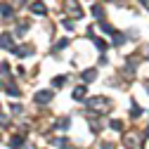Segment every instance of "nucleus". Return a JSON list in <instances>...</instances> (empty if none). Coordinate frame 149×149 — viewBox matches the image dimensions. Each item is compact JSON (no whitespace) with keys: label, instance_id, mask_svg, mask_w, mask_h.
<instances>
[{"label":"nucleus","instance_id":"39448f33","mask_svg":"<svg viewBox=\"0 0 149 149\" xmlns=\"http://www.w3.org/2000/svg\"><path fill=\"white\" fill-rule=\"evenodd\" d=\"M12 52L17 54V57H29V54L33 52V47H31V45H24V47H14Z\"/></svg>","mask_w":149,"mask_h":149},{"label":"nucleus","instance_id":"1a4fd4ad","mask_svg":"<svg viewBox=\"0 0 149 149\" xmlns=\"http://www.w3.org/2000/svg\"><path fill=\"white\" fill-rule=\"evenodd\" d=\"M95 73H97L95 69H88V71H83V81H85V83H90V81H95Z\"/></svg>","mask_w":149,"mask_h":149},{"label":"nucleus","instance_id":"423d86ee","mask_svg":"<svg viewBox=\"0 0 149 149\" xmlns=\"http://www.w3.org/2000/svg\"><path fill=\"white\" fill-rule=\"evenodd\" d=\"M31 10H33V14H45L47 12V7L40 3V0H36V3H31Z\"/></svg>","mask_w":149,"mask_h":149},{"label":"nucleus","instance_id":"ddd939ff","mask_svg":"<svg viewBox=\"0 0 149 149\" xmlns=\"http://www.w3.org/2000/svg\"><path fill=\"white\" fill-rule=\"evenodd\" d=\"M64 83H66V78H64V76H57V78L52 81V85H54V88H62Z\"/></svg>","mask_w":149,"mask_h":149},{"label":"nucleus","instance_id":"7ed1b4c3","mask_svg":"<svg viewBox=\"0 0 149 149\" xmlns=\"http://www.w3.org/2000/svg\"><path fill=\"white\" fill-rule=\"evenodd\" d=\"M0 47H5V50H14V40H12V36H10V33H3V36H0Z\"/></svg>","mask_w":149,"mask_h":149},{"label":"nucleus","instance_id":"4468645a","mask_svg":"<svg viewBox=\"0 0 149 149\" xmlns=\"http://www.w3.org/2000/svg\"><path fill=\"white\" fill-rule=\"evenodd\" d=\"M114 43H116V45H123V43H125L123 33H114Z\"/></svg>","mask_w":149,"mask_h":149},{"label":"nucleus","instance_id":"f257e3e1","mask_svg":"<svg viewBox=\"0 0 149 149\" xmlns=\"http://www.w3.org/2000/svg\"><path fill=\"white\" fill-rule=\"evenodd\" d=\"M64 10L73 17V19H81L83 17V7L78 5V0H64Z\"/></svg>","mask_w":149,"mask_h":149},{"label":"nucleus","instance_id":"f3484780","mask_svg":"<svg viewBox=\"0 0 149 149\" xmlns=\"http://www.w3.org/2000/svg\"><path fill=\"white\" fill-rule=\"evenodd\" d=\"M109 125H111V128H114V130H121V128H123V123H121V121H116V118H114V121H111Z\"/></svg>","mask_w":149,"mask_h":149},{"label":"nucleus","instance_id":"a211bd4d","mask_svg":"<svg viewBox=\"0 0 149 149\" xmlns=\"http://www.w3.org/2000/svg\"><path fill=\"white\" fill-rule=\"evenodd\" d=\"M66 45H69V40H66V38H62V40H57V45H54V47L62 50V47H66Z\"/></svg>","mask_w":149,"mask_h":149},{"label":"nucleus","instance_id":"dca6fc26","mask_svg":"<svg viewBox=\"0 0 149 149\" xmlns=\"http://www.w3.org/2000/svg\"><path fill=\"white\" fill-rule=\"evenodd\" d=\"M7 95H12V97H17V95H19V90H17V88H14L12 83H10V85H7Z\"/></svg>","mask_w":149,"mask_h":149},{"label":"nucleus","instance_id":"0eeeda50","mask_svg":"<svg viewBox=\"0 0 149 149\" xmlns=\"http://www.w3.org/2000/svg\"><path fill=\"white\" fill-rule=\"evenodd\" d=\"M85 92H88V88H85V85H78L76 90H73V100H83Z\"/></svg>","mask_w":149,"mask_h":149},{"label":"nucleus","instance_id":"2eb2a0df","mask_svg":"<svg viewBox=\"0 0 149 149\" xmlns=\"http://www.w3.org/2000/svg\"><path fill=\"white\" fill-rule=\"evenodd\" d=\"M92 40H95V45H97L100 50H107V43H104L102 38H95V36H92Z\"/></svg>","mask_w":149,"mask_h":149},{"label":"nucleus","instance_id":"5701e85b","mask_svg":"<svg viewBox=\"0 0 149 149\" xmlns=\"http://www.w3.org/2000/svg\"><path fill=\"white\" fill-rule=\"evenodd\" d=\"M142 5H144V7H149V0H142Z\"/></svg>","mask_w":149,"mask_h":149},{"label":"nucleus","instance_id":"20e7f679","mask_svg":"<svg viewBox=\"0 0 149 149\" xmlns=\"http://www.w3.org/2000/svg\"><path fill=\"white\" fill-rule=\"evenodd\" d=\"M50 100H52V92H50V90L36 92V102H38V104H45V102H50Z\"/></svg>","mask_w":149,"mask_h":149},{"label":"nucleus","instance_id":"412c9836","mask_svg":"<svg viewBox=\"0 0 149 149\" xmlns=\"http://www.w3.org/2000/svg\"><path fill=\"white\" fill-rule=\"evenodd\" d=\"M100 26H102V31H107V33H111V31H114V29H111V26H109V24H104V22H102V24H100Z\"/></svg>","mask_w":149,"mask_h":149},{"label":"nucleus","instance_id":"9d476101","mask_svg":"<svg viewBox=\"0 0 149 149\" xmlns=\"http://www.w3.org/2000/svg\"><path fill=\"white\" fill-rule=\"evenodd\" d=\"M92 14H95V17H97V19H100V22L104 19V10H102L100 5H92Z\"/></svg>","mask_w":149,"mask_h":149},{"label":"nucleus","instance_id":"4be33fe9","mask_svg":"<svg viewBox=\"0 0 149 149\" xmlns=\"http://www.w3.org/2000/svg\"><path fill=\"white\" fill-rule=\"evenodd\" d=\"M62 24H64V29H73V22H71V19H64Z\"/></svg>","mask_w":149,"mask_h":149},{"label":"nucleus","instance_id":"aec40b11","mask_svg":"<svg viewBox=\"0 0 149 149\" xmlns=\"http://www.w3.org/2000/svg\"><path fill=\"white\" fill-rule=\"evenodd\" d=\"M7 71H10V66H7V64H0V76H5Z\"/></svg>","mask_w":149,"mask_h":149},{"label":"nucleus","instance_id":"6e6552de","mask_svg":"<svg viewBox=\"0 0 149 149\" xmlns=\"http://www.w3.org/2000/svg\"><path fill=\"white\" fill-rule=\"evenodd\" d=\"M0 14L10 19V17H12V5H10V3H3V5H0Z\"/></svg>","mask_w":149,"mask_h":149},{"label":"nucleus","instance_id":"f03ea898","mask_svg":"<svg viewBox=\"0 0 149 149\" xmlns=\"http://www.w3.org/2000/svg\"><path fill=\"white\" fill-rule=\"evenodd\" d=\"M88 104H90L92 109H109V107H111V102H109L107 97H92Z\"/></svg>","mask_w":149,"mask_h":149},{"label":"nucleus","instance_id":"f8f14e48","mask_svg":"<svg viewBox=\"0 0 149 149\" xmlns=\"http://www.w3.org/2000/svg\"><path fill=\"white\" fill-rule=\"evenodd\" d=\"M140 114H142V107H140V104H133V111H130V116H133V118H137Z\"/></svg>","mask_w":149,"mask_h":149},{"label":"nucleus","instance_id":"6ab92c4d","mask_svg":"<svg viewBox=\"0 0 149 149\" xmlns=\"http://www.w3.org/2000/svg\"><path fill=\"white\" fill-rule=\"evenodd\" d=\"M54 144H57V147H66V144H69V142H66V140H64V137H59V140H54Z\"/></svg>","mask_w":149,"mask_h":149},{"label":"nucleus","instance_id":"9b49d317","mask_svg":"<svg viewBox=\"0 0 149 149\" xmlns=\"http://www.w3.org/2000/svg\"><path fill=\"white\" fill-rule=\"evenodd\" d=\"M22 144H24V140H22V137H12V140H10V147H12V149H19Z\"/></svg>","mask_w":149,"mask_h":149}]
</instances>
